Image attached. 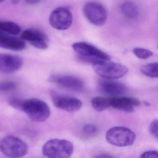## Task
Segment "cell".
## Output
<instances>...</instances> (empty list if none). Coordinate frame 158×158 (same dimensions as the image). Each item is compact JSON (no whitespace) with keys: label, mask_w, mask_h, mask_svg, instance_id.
Listing matches in <instances>:
<instances>
[{"label":"cell","mask_w":158,"mask_h":158,"mask_svg":"<svg viewBox=\"0 0 158 158\" xmlns=\"http://www.w3.org/2000/svg\"><path fill=\"white\" fill-rule=\"evenodd\" d=\"M96 157H97V158H112L113 156L108 154L102 153V154H99L98 156H96Z\"/></svg>","instance_id":"27"},{"label":"cell","mask_w":158,"mask_h":158,"mask_svg":"<svg viewBox=\"0 0 158 158\" xmlns=\"http://www.w3.org/2000/svg\"><path fill=\"white\" fill-rule=\"evenodd\" d=\"M21 39L27 41L39 49L46 50L48 48V39L46 35L35 28L24 30L21 34Z\"/></svg>","instance_id":"11"},{"label":"cell","mask_w":158,"mask_h":158,"mask_svg":"<svg viewBox=\"0 0 158 158\" xmlns=\"http://www.w3.org/2000/svg\"><path fill=\"white\" fill-rule=\"evenodd\" d=\"M72 48L80 56L97 58L105 60H110V57L107 53L86 42H76L73 44Z\"/></svg>","instance_id":"10"},{"label":"cell","mask_w":158,"mask_h":158,"mask_svg":"<svg viewBox=\"0 0 158 158\" xmlns=\"http://www.w3.org/2000/svg\"><path fill=\"white\" fill-rule=\"evenodd\" d=\"M144 103H145V105L147 106H150V104L149 102H144Z\"/></svg>","instance_id":"28"},{"label":"cell","mask_w":158,"mask_h":158,"mask_svg":"<svg viewBox=\"0 0 158 158\" xmlns=\"http://www.w3.org/2000/svg\"><path fill=\"white\" fill-rule=\"evenodd\" d=\"M158 120L155 119L152 122L149 128L150 134L156 139H158Z\"/></svg>","instance_id":"23"},{"label":"cell","mask_w":158,"mask_h":158,"mask_svg":"<svg viewBox=\"0 0 158 158\" xmlns=\"http://www.w3.org/2000/svg\"><path fill=\"white\" fill-rule=\"evenodd\" d=\"M5 0H0V3H2V2H3L5 1Z\"/></svg>","instance_id":"29"},{"label":"cell","mask_w":158,"mask_h":158,"mask_svg":"<svg viewBox=\"0 0 158 158\" xmlns=\"http://www.w3.org/2000/svg\"><path fill=\"white\" fill-rule=\"evenodd\" d=\"M40 1L41 0H24V2L26 4L31 5L38 4Z\"/></svg>","instance_id":"26"},{"label":"cell","mask_w":158,"mask_h":158,"mask_svg":"<svg viewBox=\"0 0 158 158\" xmlns=\"http://www.w3.org/2000/svg\"><path fill=\"white\" fill-rule=\"evenodd\" d=\"M53 105L58 109L73 112L79 110L82 107V102L76 98L60 95L54 91H51Z\"/></svg>","instance_id":"9"},{"label":"cell","mask_w":158,"mask_h":158,"mask_svg":"<svg viewBox=\"0 0 158 158\" xmlns=\"http://www.w3.org/2000/svg\"><path fill=\"white\" fill-rule=\"evenodd\" d=\"M49 21L50 25L55 29L66 30L73 23V15L68 8L59 7L51 13Z\"/></svg>","instance_id":"7"},{"label":"cell","mask_w":158,"mask_h":158,"mask_svg":"<svg viewBox=\"0 0 158 158\" xmlns=\"http://www.w3.org/2000/svg\"><path fill=\"white\" fill-rule=\"evenodd\" d=\"M82 131L84 134L89 136H94L98 133V128L93 123H87L83 126Z\"/></svg>","instance_id":"21"},{"label":"cell","mask_w":158,"mask_h":158,"mask_svg":"<svg viewBox=\"0 0 158 158\" xmlns=\"http://www.w3.org/2000/svg\"><path fill=\"white\" fill-rule=\"evenodd\" d=\"M49 81L68 90L80 91L84 89V83L79 77L63 74H53L50 77Z\"/></svg>","instance_id":"8"},{"label":"cell","mask_w":158,"mask_h":158,"mask_svg":"<svg viewBox=\"0 0 158 158\" xmlns=\"http://www.w3.org/2000/svg\"><path fill=\"white\" fill-rule=\"evenodd\" d=\"M140 71L149 77L155 78L158 77V63L154 62L143 65L140 68Z\"/></svg>","instance_id":"19"},{"label":"cell","mask_w":158,"mask_h":158,"mask_svg":"<svg viewBox=\"0 0 158 158\" xmlns=\"http://www.w3.org/2000/svg\"><path fill=\"white\" fill-rule=\"evenodd\" d=\"M0 48L19 51L25 48L26 44L21 39L11 36L0 31Z\"/></svg>","instance_id":"15"},{"label":"cell","mask_w":158,"mask_h":158,"mask_svg":"<svg viewBox=\"0 0 158 158\" xmlns=\"http://www.w3.org/2000/svg\"><path fill=\"white\" fill-rule=\"evenodd\" d=\"M0 31L12 35H18L21 32V28L13 22L0 21Z\"/></svg>","instance_id":"18"},{"label":"cell","mask_w":158,"mask_h":158,"mask_svg":"<svg viewBox=\"0 0 158 158\" xmlns=\"http://www.w3.org/2000/svg\"><path fill=\"white\" fill-rule=\"evenodd\" d=\"M141 158H156L158 157V152L156 150H150L143 152L141 156Z\"/></svg>","instance_id":"25"},{"label":"cell","mask_w":158,"mask_h":158,"mask_svg":"<svg viewBox=\"0 0 158 158\" xmlns=\"http://www.w3.org/2000/svg\"><path fill=\"white\" fill-rule=\"evenodd\" d=\"M138 99L131 97L110 98V107L127 112H132L134 108L140 105Z\"/></svg>","instance_id":"14"},{"label":"cell","mask_w":158,"mask_h":158,"mask_svg":"<svg viewBox=\"0 0 158 158\" xmlns=\"http://www.w3.org/2000/svg\"><path fill=\"white\" fill-rule=\"evenodd\" d=\"M73 150V145L72 142L58 139L49 140L42 148L43 154L51 158H70Z\"/></svg>","instance_id":"2"},{"label":"cell","mask_w":158,"mask_h":158,"mask_svg":"<svg viewBox=\"0 0 158 158\" xmlns=\"http://www.w3.org/2000/svg\"><path fill=\"white\" fill-rule=\"evenodd\" d=\"M17 87L16 83L13 81H3L0 83V91L8 92L12 91Z\"/></svg>","instance_id":"22"},{"label":"cell","mask_w":158,"mask_h":158,"mask_svg":"<svg viewBox=\"0 0 158 158\" xmlns=\"http://www.w3.org/2000/svg\"><path fill=\"white\" fill-rule=\"evenodd\" d=\"M99 60L92 64L93 68L98 75L109 79H118L125 75L128 69L121 64Z\"/></svg>","instance_id":"3"},{"label":"cell","mask_w":158,"mask_h":158,"mask_svg":"<svg viewBox=\"0 0 158 158\" xmlns=\"http://www.w3.org/2000/svg\"><path fill=\"white\" fill-rule=\"evenodd\" d=\"M22 58L16 55L0 54V73H13L18 71L23 66Z\"/></svg>","instance_id":"12"},{"label":"cell","mask_w":158,"mask_h":158,"mask_svg":"<svg viewBox=\"0 0 158 158\" xmlns=\"http://www.w3.org/2000/svg\"><path fill=\"white\" fill-rule=\"evenodd\" d=\"M120 10L124 16L130 20H135L139 16L138 6L135 2L131 1L123 2L120 6Z\"/></svg>","instance_id":"16"},{"label":"cell","mask_w":158,"mask_h":158,"mask_svg":"<svg viewBox=\"0 0 158 158\" xmlns=\"http://www.w3.org/2000/svg\"><path fill=\"white\" fill-rule=\"evenodd\" d=\"M91 105L96 110L101 112L110 107V98L96 97L91 100Z\"/></svg>","instance_id":"17"},{"label":"cell","mask_w":158,"mask_h":158,"mask_svg":"<svg viewBox=\"0 0 158 158\" xmlns=\"http://www.w3.org/2000/svg\"><path fill=\"white\" fill-rule=\"evenodd\" d=\"M22 110L33 122L42 123L49 117L50 109L43 101L37 98H30L23 101Z\"/></svg>","instance_id":"1"},{"label":"cell","mask_w":158,"mask_h":158,"mask_svg":"<svg viewBox=\"0 0 158 158\" xmlns=\"http://www.w3.org/2000/svg\"><path fill=\"white\" fill-rule=\"evenodd\" d=\"M98 85L101 91L109 96H119L127 91V88L123 83L106 78L99 80Z\"/></svg>","instance_id":"13"},{"label":"cell","mask_w":158,"mask_h":158,"mask_svg":"<svg viewBox=\"0 0 158 158\" xmlns=\"http://www.w3.org/2000/svg\"><path fill=\"white\" fill-rule=\"evenodd\" d=\"M23 101L16 98H11L9 100V103L15 109L22 110Z\"/></svg>","instance_id":"24"},{"label":"cell","mask_w":158,"mask_h":158,"mask_svg":"<svg viewBox=\"0 0 158 158\" xmlns=\"http://www.w3.org/2000/svg\"><path fill=\"white\" fill-rule=\"evenodd\" d=\"M0 151L8 157L20 158L27 154L28 148L26 143L21 139L7 135L0 139Z\"/></svg>","instance_id":"4"},{"label":"cell","mask_w":158,"mask_h":158,"mask_svg":"<svg viewBox=\"0 0 158 158\" xmlns=\"http://www.w3.org/2000/svg\"><path fill=\"white\" fill-rule=\"evenodd\" d=\"M83 11L86 19L93 25L102 26L107 22V10L105 7L99 2H87L83 7Z\"/></svg>","instance_id":"6"},{"label":"cell","mask_w":158,"mask_h":158,"mask_svg":"<svg viewBox=\"0 0 158 158\" xmlns=\"http://www.w3.org/2000/svg\"><path fill=\"white\" fill-rule=\"evenodd\" d=\"M136 136L133 131L124 127H114L107 132L106 139L110 144L118 147H127L133 145Z\"/></svg>","instance_id":"5"},{"label":"cell","mask_w":158,"mask_h":158,"mask_svg":"<svg viewBox=\"0 0 158 158\" xmlns=\"http://www.w3.org/2000/svg\"><path fill=\"white\" fill-rule=\"evenodd\" d=\"M133 53L139 59L146 60L153 55V52L149 50L142 48H136L134 49Z\"/></svg>","instance_id":"20"}]
</instances>
